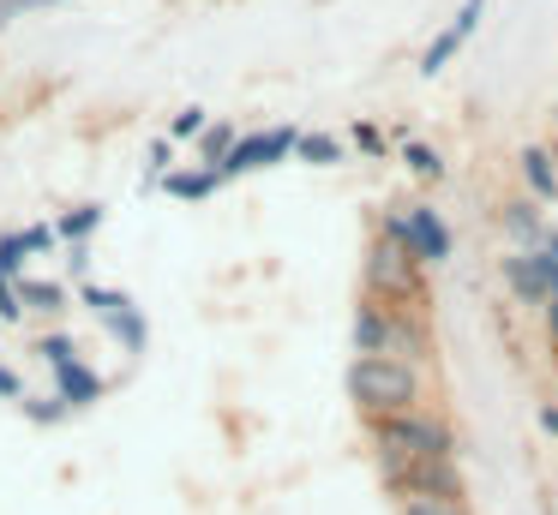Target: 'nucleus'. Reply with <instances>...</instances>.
I'll return each mask as SVG.
<instances>
[{
	"instance_id": "25",
	"label": "nucleus",
	"mask_w": 558,
	"mask_h": 515,
	"mask_svg": "<svg viewBox=\"0 0 558 515\" xmlns=\"http://www.w3.org/2000/svg\"><path fill=\"white\" fill-rule=\"evenodd\" d=\"M205 126H210L205 108H181V114L169 120V138H205Z\"/></svg>"
},
{
	"instance_id": "2",
	"label": "nucleus",
	"mask_w": 558,
	"mask_h": 515,
	"mask_svg": "<svg viewBox=\"0 0 558 515\" xmlns=\"http://www.w3.org/2000/svg\"><path fill=\"white\" fill-rule=\"evenodd\" d=\"M349 402L361 407L366 419H402V414H421L426 402V371L421 366H402V359H349Z\"/></svg>"
},
{
	"instance_id": "6",
	"label": "nucleus",
	"mask_w": 558,
	"mask_h": 515,
	"mask_svg": "<svg viewBox=\"0 0 558 515\" xmlns=\"http://www.w3.org/2000/svg\"><path fill=\"white\" fill-rule=\"evenodd\" d=\"M385 486L397 498H438V503H469V486H462V467L457 462H414L385 474Z\"/></svg>"
},
{
	"instance_id": "16",
	"label": "nucleus",
	"mask_w": 558,
	"mask_h": 515,
	"mask_svg": "<svg viewBox=\"0 0 558 515\" xmlns=\"http://www.w3.org/2000/svg\"><path fill=\"white\" fill-rule=\"evenodd\" d=\"M457 48H462V36H457V24H445V30L426 42V54H421V78H438V72L457 60Z\"/></svg>"
},
{
	"instance_id": "3",
	"label": "nucleus",
	"mask_w": 558,
	"mask_h": 515,
	"mask_svg": "<svg viewBox=\"0 0 558 515\" xmlns=\"http://www.w3.org/2000/svg\"><path fill=\"white\" fill-rule=\"evenodd\" d=\"M373 455H378V474H397V467H414V462H457V431L426 407L402 419H378Z\"/></svg>"
},
{
	"instance_id": "18",
	"label": "nucleus",
	"mask_w": 558,
	"mask_h": 515,
	"mask_svg": "<svg viewBox=\"0 0 558 515\" xmlns=\"http://www.w3.org/2000/svg\"><path fill=\"white\" fill-rule=\"evenodd\" d=\"M402 162H409V174H421V180H445V156H438L426 138H402Z\"/></svg>"
},
{
	"instance_id": "29",
	"label": "nucleus",
	"mask_w": 558,
	"mask_h": 515,
	"mask_svg": "<svg viewBox=\"0 0 558 515\" xmlns=\"http://www.w3.org/2000/svg\"><path fill=\"white\" fill-rule=\"evenodd\" d=\"M145 162H150V180H157V174H169V138H157V144H150V156H145Z\"/></svg>"
},
{
	"instance_id": "8",
	"label": "nucleus",
	"mask_w": 558,
	"mask_h": 515,
	"mask_svg": "<svg viewBox=\"0 0 558 515\" xmlns=\"http://www.w3.org/2000/svg\"><path fill=\"white\" fill-rule=\"evenodd\" d=\"M498 228L510 234V252H534V246H541V234H546L553 222H546L541 204L522 192V198H505V204H498Z\"/></svg>"
},
{
	"instance_id": "1",
	"label": "nucleus",
	"mask_w": 558,
	"mask_h": 515,
	"mask_svg": "<svg viewBox=\"0 0 558 515\" xmlns=\"http://www.w3.org/2000/svg\"><path fill=\"white\" fill-rule=\"evenodd\" d=\"M349 335L361 359H402V366H426L433 359V323H426V311H409V306L361 299Z\"/></svg>"
},
{
	"instance_id": "4",
	"label": "nucleus",
	"mask_w": 558,
	"mask_h": 515,
	"mask_svg": "<svg viewBox=\"0 0 558 515\" xmlns=\"http://www.w3.org/2000/svg\"><path fill=\"white\" fill-rule=\"evenodd\" d=\"M361 282H366V299H385V306H409V311H426V263L414 252H402L397 240L378 234L361 258Z\"/></svg>"
},
{
	"instance_id": "5",
	"label": "nucleus",
	"mask_w": 558,
	"mask_h": 515,
	"mask_svg": "<svg viewBox=\"0 0 558 515\" xmlns=\"http://www.w3.org/2000/svg\"><path fill=\"white\" fill-rule=\"evenodd\" d=\"M378 234L397 240L402 252H414V258H421L426 270L450 263V252H457V234H450L445 210H433V204H402V210H385Z\"/></svg>"
},
{
	"instance_id": "28",
	"label": "nucleus",
	"mask_w": 558,
	"mask_h": 515,
	"mask_svg": "<svg viewBox=\"0 0 558 515\" xmlns=\"http://www.w3.org/2000/svg\"><path fill=\"white\" fill-rule=\"evenodd\" d=\"M0 395H7V402H25V383H19L13 366H0Z\"/></svg>"
},
{
	"instance_id": "11",
	"label": "nucleus",
	"mask_w": 558,
	"mask_h": 515,
	"mask_svg": "<svg viewBox=\"0 0 558 515\" xmlns=\"http://www.w3.org/2000/svg\"><path fill=\"white\" fill-rule=\"evenodd\" d=\"M517 174H522V186H529L534 204L558 198V168H553V150H546V144H529V150L517 156Z\"/></svg>"
},
{
	"instance_id": "15",
	"label": "nucleus",
	"mask_w": 558,
	"mask_h": 515,
	"mask_svg": "<svg viewBox=\"0 0 558 515\" xmlns=\"http://www.w3.org/2000/svg\"><path fill=\"white\" fill-rule=\"evenodd\" d=\"M234 144H241V132H234L229 120H217V126H205V138H198V162H205V168H222Z\"/></svg>"
},
{
	"instance_id": "23",
	"label": "nucleus",
	"mask_w": 558,
	"mask_h": 515,
	"mask_svg": "<svg viewBox=\"0 0 558 515\" xmlns=\"http://www.w3.org/2000/svg\"><path fill=\"white\" fill-rule=\"evenodd\" d=\"M78 299H85V306L97 311V318H109V311H121V306H126L121 287H97V282H85V294H78Z\"/></svg>"
},
{
	"instance_id": "20",
	"label": "nucleus",
	"mask_w": 558,
	"mask_h": 515,
	"mask_svg": "<svg viewBox=\"0 0 558 515\" xmlns=\"http://www.w3.org/2000/svg\"><path fill=\"white\" fill-rule=\"evenodd\" d=\"M19 299H25V311H61L66 294L54 282H19Z\"/></svg>"
},
{
	"instance_id": "31",
	"label": "nucleus",
	"mask_w": 558,
	"mask_h": 515,
	"mask_svg": "<svg viewBox=\"0 0 558 515\" xmlns=\"http://www.w3.org/2000/svg\"><path fill=\"white\" fill-rule=\"evenodd\" d=\"M541 318H546V335H553V354H558V299H553V306L541 311Z\"/></svg>"
},
{
	"instance_id": "10",
	"label": "nucleus",
	"mask_w": 558,
	"mask_h": 515,
	"mask_svg": "<svg viewBox=\"0 0 558 515\" xmlns=\"http://www.w3.org/2000/svg\"><path fill=\"white\" fill-rule=\"evenodd\" d=\"M102 390H109V383H102L97 371L85 366V359H66V366H54V395H61L66 407H90V402H102Z\"/></svg>"
},
{
	"instance_id": "26",
	"label": "nucleus",
	"mask_w": 558,
	"mask_h": 515,
	"mask_svg": "<svg viewBox=\"0 0 558 515\" xmlns=\"http://www.w3.org/2000/svg\"><path fill=\"white\" fill-rule=\"evenodd\" d=\"M402 515H474L469 503H438V498H402Z\"/></svg>"
},
{
	"instance_id": "24",
	"label": "nucleus",
	"mask_w": 558,
	"mask_h": 515,
	"mask_svg": "<svg viewBox=\"0 0 558 515\" xmlns=\"http://www.w3.org/2000/svg\"><path fill=\"white\" fill-rule=\"evenodd\" d=\"M37 354L49 359V371H54V366H66V359H78V342L54 330V335H43V342H37Z\"/></svg>"
},
{
	"instance_id": "32",
	"label": "nucleus",
	"mask_w": 558,
	"mask_h": 515,
	"mask_svg": "<svg viewBox=\"0 0 558 515\" xmlns=\"http://www.w3.org/2000/svg\"><path fill=\"white\" fill-rule=\"evenodd\" d=\"M553 168H558V144H553Z\"/></svg>"
},
{
	"instance_id": "9",
	"label": "nucleus",
	"mask_w": 558,
	"mask_h": 515,
	"mask_svg": "<svg viewBox=\"0 0 558 515\" xmlns=\"http://www.w3.org/2000/svg\"><path fill=\"white\" fill-rule=\"evenodd\" d=\"M498 275H505V287L517 294V306H534V311L553 306V294H546V275H541V263H534L529 252H505V258H498Z\"/></svg>"
},
{
	"instance_id": "30",
	"label": "nucleus",
	"mask_w": 558,
	"mask_h": 515,
	"mask_svg": "<svg viewBox=\"0 0 558 515\" xmlns=\"http://www.w3.org/2000/svg\"><path fill=\"white\" fill-rule=\"evenodd\" d=\"M534 419H541L546 438H558V402H541V414H534Z\"/></svg>"
},
{
	"instance_id": "13",
	"label": "nucleus",
	"mask_w": 558,
	"mask_h": 515,
	"mask_svg": "<svg viewBox=\"0 0 558 515\" xmlns=\"http://www.w3.org/2000/svg\"><path fill=\"white\" fill-rule=\"evenodd\" d=\"M102 323H109V335H114V342H121V347H126V354H145V342H150V330H145V311H138V306H133V299H126V306H121V311H109V318H102Z\"/></svg>"
},
{
	"instance_id": "7",
	"label": "nucleus",
	"mask_w": 558,
	"mask_h": 515,
	"mask_svg": "<svg viewBox=\"0 0 558 515\" xmlns=\"http://www.w3.org/2000/svg\"><path fill=\"white\" fill-rule=\"evenodd\" d=\"M294 144H301V132H294V126L246 132V138L229 150V162H222L217 174H222V180H241V174H258V168H270V162H289V156H294Z\"/></svg>"
},
{
	"instance_id": "27",
	"label": "nucleus",
	"mask_w": 558,
	"mask_h": 515,
	"mask_svg": "<svg viewBox=\"0 0 558 515\" xmlns=\"http://www.w3.org/2000/svg\"><path fill=\"white\" fill-rule=\"evenodd\" d=\"M354 144H361L366 156H385V132H378V126H366V120L354 126Z\"/></svg>"
},
{
	"instance_id": "14",
	"label": "nucleus",
	"mask_w": 558,
	"mask_h": 515,
	"mask_svg": "<svg viewBox=\"0 0 558 515\" xmlns=\"http://www.w3.org/2000/svg\"><path fill=\"white\" fill-rule=\"evenodd\" d=\"M222 186V174L217 168H181V174H162V192H169V198H210V192Z\"/></svg>"
},
{
	"instance_id": "22",
	"label": "nucleus",
	"mask_w": 558,
	"mask_h": 515,
	"mask_svg": "<svg viewBox=\"0 0 558 515\" xmlns=\"http://www.w3.org/2000/svg\"><path fill=\"white\" fill-rule=\"evenodd\" d=\"M25 414L37 419V426H54V419H66L73 407H66L61 395H25Z\"/></svg>"
},
{
	"instance_id": "17",
	"label": "nucleus",
	"mask_w": 558,
	"mask_h": 515,
	"mask_svg": "<svg viewBox=\"0 0 558 515\" xmlns=\"http://www.w3.org/2000/svg\"><path fill=\"white\" fill-rule=\"evenodd\" d=\"M294 156H301L306 168H337V162H342V144L330 138V132H301V144H294Z\"/></svg>"
},
{
	"instance_id": "12",
	"label": "nucleus",
	"mask_w": 558,
	"mask_h": 515,
	"mask_svg": "<svg viewBox=\"0 0 558 515\" xmlns=\"http://www.w3.org/2000/svg\"><path fill=\"white\" fill-rule=\"evenodd\" d=\"M54 246V228H19V234L0 240V282H19V270H25L31 252Z\"/></svg>"
},
{
	"instance_id": "19",
	"label": "nucleus",
	"mask_w": 558,
	"mask_h": 515,
	"mask_svg": "<svg viewBox=\"0 0 558 515\" xmlns=\"http://www.w3.org/2000/svg\"><path fill=\"white\" fill-rule=\"evenodd\" d=\"M90 228H102V204H78V210H66L61 222H54V240H85Z\"/></svg>"
},
{
	"instance_id": "21",
	"label": "nucleus",
	"mask_w": 558,
	"mask_h": 515,
	"mask_svg": "<svg viewBox=\"0 0 558 515\" xmlns=\"http://www.w3.org/2000/svg\"><path fill=\"white\" fill-rule=\"evenodd\" d=\"M529 258L541 263V275H546V294L558 299V228H546V234H541V246H534Z\"/></svg>"
}]
</instances>
